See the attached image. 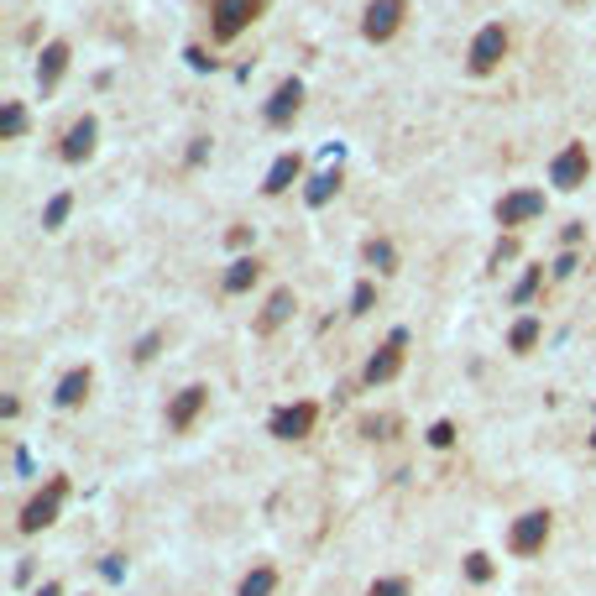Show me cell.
Returning <instances> with one entry per match:
<instances>
[{"label": "cell", "instance_id": "1", "mask_svg": "<svg viewBox=\"0 0 596 596\" xmlns=\"http://www.w3.org/2000/svg\"><path fill=\"white\" fill-rule=\"evenodd\" d=\"M262 11H267V0H210V37L236 42Z\"/></svg>", "mask_w": 596, "mask_h": 596}, {"label": "cell", "instance_id": "2", "mask_svg": "<svg viewBox=\"0 0 596 596\" xmlns=\"http://www.w3.org/2000/svg\"><path fill=\"white\" fill-rule=\"evenodd\" d=\"M502 58H508V27H502V21H487V27L471 37L466 68H471L476 79H487V74H497V68H502Z\"/></svg>", "mask_w": 596, "mask_h": 596}, {"label": "cell", "instance_id": "3", "mask_svg": "<svg viewBox=\"0 0 596 596\" xmlns=\"http://www.w3.org/2000/svg\"><path fill=\"white\" fill-rule=\"evenodd\" d=\"M63 497H68V476H53L48 487H42L27 508H21V518H16V529L21 534H42L48 523H58V508H63Z\"/></svg>", "mask_w": 596, "mask_h": 596}, {"label": "cell", "instance_id": "4", "mask_svg": "<svg viewBox=\"0 0 596 596\" xmlns=\"http://www.w3.org/2000/svg\"><path fill=\"white\" fill-rule=\"evenodd\" d=\"M403 361H408V335H403V330H393V335H387L382 346L372 351V361L361 366V382H366V387H382V382H393V377L403 372Z\"/></svg>", "mask_w": 596, "mask_h": 596}, {"label": "cell", "instance_id": "5", "mask_svg": "<svg viewBox=\"0 0 596 596\" xmlns=\"http://www.w3.org/2000/svg\"><path fill=\"white\" fill-rule=\"evenodd\" d=\"M586 178H591V152H586V142H565V147L555 152V163H549V183H555L560 194H576Z\"/></svg>", "mask_w": 596, "mask_h": 596}, {"label": "cell", "instance_id": "6", "mask_svg": "<svg viewBox=\"0 0 596 596\" xmlns=\"http://www.w3.org/2000/svg\"><path fill=\"white\" fill-rule=\"evenodd\" d=\"M549 529H555V518H549L544 508H534V513H523V518H513V529H508V549L513 555H544V544H549Z\"/></svg>", "mask_w": 596, "mask_h": 596}, {"label": "cell", "instance_id": "7", "mask_svg": "<svg viewBox=\"0 0 596 596\" xmlns=\"http://www.w3.org/2000/svg\"><path fill=\"white\" fill-rule=\"evenodd\" d=\"M403 16H408V0H372L361 16V37L366 42H393L398 27H403Z\"/></svg>", "mask_w": 596, "mask_h": 596}, {"label": "cell", "instance_id": "8", "mask_svg": "<svg viewBox=\"0 0 596 596\" xmlns=\"http://www.w3.org/2000/svg\"><path fill=\"white\" fill-rule=\"evenodd\" d=\"M314 424H319V403L298 398V403H288V408L272 414V440H309Z\"/></svg>", "mask_w": 596, "mask_h": 596}, {"label": "cell", "instance_id": "9", "mask_svg": "<svg viewBox=\"0 0 596 596\" xmlns=\"http://www.w3.org/2000/svg\"><path fill=\"white\" fill-rule=\"evenodd\" d=\"M544 215V189H513L497 199V225H508V231H518V225H529Z\"/></svg>", "mask_w": 596, "mask_h": 596}, {"label": "cell", "instance_id": "10", "mask_svg": "<svg viewBox=\"0 0 596 596\" xmlns=\"http://www.w3.org/2000/svg\"><path fill=\"white\" fill-rule=\"evenodd\" d=\"M298 105H304V84H298V79H283L278 89H272V100H267V110H262V121H267L272 131H283V126H293Z\"/></svg>", "mask_w": 596, "mask_h": 596}, {"label": "cell", "instance_id": "11", "mask_svg": "<svg viewBox=\"0 0 596 596\" xmlns=\"http://www.w3.org/2000/svg\"><path fill=\"white\" fill-rule=\"evenodd\" d=\"M204 403H210V387H183V393H173V403H168V429L173 434H189L194 429V419L204 414Z\"/></svg>", "mask_w": 596, "mask_h": 596}, {"label": "cell", "instance_id": "12", "mask_svg": "<svg viewBox=\"0 0 596 596\" xmlns=\"http://www.w3.org/2000/svg\"><path fill=\"white\" fill-rule=\"evenodd\" d=\"M68 58H74V48H68L63 37L37 53V89H42V95H53V89H58V79L68 74Z\"/></svg>", "mask_w": 596, "mask_h": 596}, {"label": "cell", "instance_id": "13", "mask_svg": "<svg viewBox=\"0 0 596 596\" xmlns=\"http://www.w3.org/2000/svg\"><path fill=\"white\" fill-rule=\"evenodd\" d=\"M95 136H100V121H95V116H79L74 126L63 131V147H58V157H63V163H84V157L95 152Z\"/></svg>", "mask_w": 596, "mask_h": 596}, {"label": "cell", "instance_id": "14", "mask_svg": "<svg viewBox=\"0 0 596 596\" xmlns=\"http://www.w3.org/2000/svg\"><path fill=\"white\" fill-rule=\"evenodd\" d=\"M298 173H304V157H298V152H283V157H278V163H272V168H267V178H262V194H267V199H278V194H288V189H293V183H298Z\"/></svg>", "mask_w": 596, "mask_h": 596}, {"label": "cell", "instance_id": "15", "mask_svg": "<svg viewBox=\"0 0 596 596\" xmlns=\"http://www.w3.org/2000/svg\"><path fill=\"white\" fill-rule=\"evenodd\" d=\"M298 309V298H293V288H272V298H267V309L257 314V335H272L278 325H288V314Z\"/></svg>", "mask_w": 596, "mask_h": 596}, {"label": "cell", "instance_id": "16", "mask_svg": "<svg viewBox=\"0 0 596 596\" xmlns=\"http://www.w3.org/2000/svg\"><path fill=\"white\" fill-rule=\"evenodd\" d=\"M89 387H95V372H89V366H74V372H63L53 403H58V408H79V403L89 398Z\"/></svg>", "mask_w": 596, "mask_h": 596}, {"label": "cell", "instance_id": "17", "mask_svg": "<svg viewBox=\"0 0 596 596\" xmlns=\"http://www.w3.org/2000/svg\"><path fill=\"white\" fill-rule=\"evenodd\" d=\"M257 278H262V262H257V257H236L231 267H225V283H220V288L236 298V293H251V288H257Z\"/></svg>", "mask_w": 596, "mask_h": 596}, {"label": "cell", "instance_id": "18", "mask_svg": "<svg viewBox=\"0 0 596 596\" xmlns=\"http://www.w3.org/2000/svg\"><path fill=\"white\" fill-rule=\"evenodd\" d=\"M361 257H366V262H372V267L382 272V278H387V272H398V246H393V241H387V236H372V241H366V246H361Z\"/></svg>", "mask_w": 596, "mask_h": 596}, {"label": "cell", "instance_id": "19", "mask_svg": "<svg viewBox=\"0 0 596 596\" xmlns=\"http://www.w3.org/2000/svg\"><path fill=\"white\" fill-rule=\"evenodd\" d=\"M539 335H544V325H539L534 314H523L518 325H513V335H508V351H513V356H529V351L539 346Z\"/></svg>", "mask_w": 596, "mask_h": 596}, {"label": "cell", "instance_id": "20", "mask_svg": "<svg viewBox=\"0 0 596 596\" xmlns=\"http://www.w3.org/2000/svg\"><path fill=\"white\" fill-rule=\"evenodd\" d=\"M272 591H278V570H272V565L246 570V581L236 586V596H272Z\"/></svg>", "mask_w": 596, "mask_h": 596}, {"label": "cell", "instance_id": "21", "mask_svg": "<svg viewBox=\"0 0 596 596\" xmlns=\"http://www.w3.org/2000/svg\"><path fill=\"white\" fill-rule=\"evenodd\" d=\"M335 189H340V168H330V173H319L309 189H304V199H309V210H325V204L335 199Z\"/></svg>", "mask_w": 596, "mask_h": 596}, {"label": "cell", "instance_id": "22", "mask_svg": "<svg viewBox=\"0 0 596 596\" xmlns=\"http://www.w3.org/2000/svg\"><path fill=\"white\" fill-rule=\"evenodd\" d=\"M21 131H27V105L6 100V105H0V142H16Z\"/></svg>", "mask_w": 596, "mask_h": 596}, {"label": "cell", "instance_id": "23", "mask_svg": "<svg viewBox=\"0 0 596 596\" xmlns=\"http://www.w3.org/2000/svg\"><path fill=\"white\" fill-rule=\"evenodd\" d=\"M68 210H74V194H53L48 210H42V231H63V225H68Z\"/></svg>", "mask_w": 596, "mask_h": 596}, {"label": "cell", "instance_id": "24", "mask_svg": "<svg viewBox=\"0 0 596 596\" xmlns=\"http://www.w3.org/2000/svg\"><path fill=\"white\" fill-rule=\"evenodd\" d=\"M497 576V565H492V555H481V549H471L466 555V581H476V586H487Z\"/></svg>", "mask_w": 596, "mask_h": 596}, {"label": "cell", "instance_id": "25", "mask_svg": "<svg viewBox=\"0 0 596 596\" xmlns=\"http://www.w3.org/2000/svg\"><path fill=\"white\" fill-rule=\"evenodd\" d=\"M414 586H408V576H382V581H372L366 586V596H408Z\"/></svg>", "mask_w": 596, "mask_h": 596}, {"label": "cell", "instance_id": "26", "mask_svg": "<svg viewBox=\"0 0 596 596\" xmlns=\"http://www.w3.org/2000/svg\"><path fill=\"white\" fill-rule=\"evenodd\" d=\"M539 283H544V267H529V272H523V283L513 288V304H529V298L539 293Z\"/></svg>", "mask_w": 596, "mask_h": 596}, {"label": "cell", "instance_id": "27", "mask_svg": "<svg viewBox=\"0 0 596 596\" xmlns=\"http://www.w3.org/2000/svg\"><path fill=\"white\" fill-rule=\"evenodd\" d=\"M372 304H377V288H372V283H356V293H351V314H366Z\"/></svg>", "mask_w": 596, "mask_h": 596}, {"label": "cell", "instance_id": "28", "mask_svg": "<svg viewBox=\"0 0 596 596\" xmlns=\"http://www.w3.org/2000/svg\"><path fill=\"white\" fill-rule=\"evenodd\" d=\"M429 445H434V450H450V445H455V424H450V419H440V424L429 429Z\"/></svg>", "mask_w": 596, "mask_h": 596}, {"label": "cell", "instance_id": "29", "mask_svg": "<svg viewBox=\"0 0 596 596\" xmlns=\"http://www.w3.org/2000/svg\"><path fill=\"white\" fill-rule=\"evenodd\" d=\"M513 257H518V241H513V236H502V241H497V251H492V267L513 262Z\"/></svg>", "mask_w": 596, "mask_h": 596}, {"label": "cell", "instance_id": "30", "mask_svg": "<svg viewBox=\"0 0 596 596\" xmlns=\"http://www.w3.org/2000/svg\"><path fill=\"white\" fill-rule=\"evenodd\" d=\"M549 272H555V278H570V272H576V251H560V257H555V267H549Z\"/></svg>", "mask_w": 596, "mask_h": 596}, {"label": "cell", "instance_id": "31", "mask_svg": "<svg viewBox=\"0 0 596 596\" xmlns=\"http://www.w3.org/2000/svg\"><path fill=\"white\" fill-rule=\"evenodd\" d=\"M204 157H210V142H204V136H199V142L189 147V168H199V163H204Z\"/></svg>", "mask_w": 596, "mask_h": 596}, {"label": "cell", "instance_id": "32", "mask_svg": "<svg viewBox=\"0 0 596 596\" xmlns=\"http://www.w3.org/2000/svg\"><path fill=\"white\" fill-rule=\"evenodd\" d=\"M157 340H163V335H147L142 346H136V361H152V356H157Z\"/></svg>", "mask_w": 596, "mask_h": 596}, {"label": "cell", "instance_id": "33", "mask_svg": "<svg viewBox=\"0 0 596 596\" xmlns=\"http://www.w3.org/2000/svg\"><path fill=\"white\" fill-rule=\"evenodd\" d=\"M225 241H231V246L241 251V246H251V231H246V225H231V236H225Z\"/></svg>", "mask_w": 596, "mask_h": 596}, {"label": "cell", "instance_id": "34", "mask_svg": "<svg viewBox=\"0 0 596 596\" xmlns=\"http://www.w3.org/2000/svg\"><path fill=\"white\" fill-rule=\"evenodd\" d=\"M189 63L194 68H215V58H204V48H189Z\"/></svg>", "mask_w": 596, "mask_h": 596}, {"label": "cell", "instance_id": "35", "mask_svg": "<svg viewBox=\"0 0 596 596\" xmlns=\"http://www.w3.org/2000/svg\"><path fill=\"white\" fill-rule=\"evenodd\" d=\"M32 596H63V586H58V581H48V586H42V591H32Z\"/></svg>", "mask_w": 596, "mask_h": 596}, {"label": "cell", "instance_id": "36", "mask_svg": "<svg viewBox=\"0 0 596 596\" xmlns=\"http://www.w3.org/2000/svg\"><path fill=\"white\" fill-rule=\"evenodd\" d=\"M591 440H596V434H591Z\"/></svg>", "mask_w": 596, "mask_h": 596}]
</instances>
